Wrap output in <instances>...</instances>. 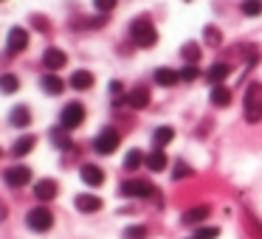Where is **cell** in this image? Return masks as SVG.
<instances>
[{
	"label": "cell",
	"mask_w": 262,
	"mask_h": 239,
	"mask_svg": "<svg viewBox=\"0 0 262 239\" xmlns=\"http://www.w3.org/2000/svg\"><path fill=\"white\" fill-rule=\"evenodd\" d=\"M51 141L57 144V147L68 149V138H65V132H62V130H51Z\"/></svg>",
	"instance_id": "32"
},
{
	"label": "cell",
	"mask_w": 262,
	"mask_h": 239,
	"mask_svg": "<svg viewBox=\"0 0 262 239\" xmlns=\"http://www.w3.org/2000/svg\"><path fill=\"white\" fill-rule=\"evenodd\" d=\"M175 138V130L172 127H158V130L152 132V141H155V149H164L166 144Z\"/></svg>",
	"instance_id": "23"
},
{
	"label": "cell",
	"mask_w": 262,
	"mask_h": 239,
	"mask_svg": "<svg viewBox=\"0 0 262 239\" xmlns=\"http://www.w3.org/2000/svg\"><path fill=\"white\" fill-rule=\"evenodd\" d=\"M127 239H144L147 236V228H141V225H133V228H127V233H124Z\"/></svg>",
	"instance_id": "30"
},
{
	"label": "cell",
	"mask_w": 262,
	"mask_h": 239,
	"mask_svg": "<svg viewBox=\"0 0 262 239\" xmlns=\"http://www.w3.org/2000/svg\"><path fill=\"white\" fill-rule=\"evenodd\" d=\"M82 180H85L88 186H102V183H104V172L99 169L96 163H85V166H82Z\"/></svg>",
	"instance_id": "12"
},
{
	"label": "cell",
	"mask_w": 262,
	"mask_h": 239,
	"mask_svg": "<svg viewBox=\"0 0 262 239\" xmlns=\"http://www.w3.org/2000/svg\"><path fill=\"white\" fill-rule=\"evenodd\" d=\"M243 110H245V121H251V124L262 121V82L248 85L243 99Z\"/></svg>",
	"instance_id": "1"
},
{
	"label": "cell",
	"mask_w": 262,
	"mask_h": 239,
	"mask_svg": "<svg viewBox=\"0 0 262 239\" xmlns=\"http://www.w3.org/2000/svg\"><path fill=\"white\" fill-rule=\"evenodd\" d=\"M243 14H245V17H256V14H262V0H245V3H243Z\"/></svg>",
	"instance_id": "27"
},
{
	"label": "cell",
	"mask_w": 262,
	"mask_h": 239,
	"mask_svg": "<svg viewBox=\"0 0 262 239\" xmlns=\"http://www.w3.org/2000/svg\"><path fill=\"white\" fill-rule=\"evenodd\" d=\"M34 135H23V138H17V144L12 147V155L14 158H23V155H29L31 149H34Z\"/></svg>",
	"instance_id": "22"
},
{
	"label": "cell",
	"mask_w": 262,
	"mask_h": 239,
	"mask_svg": "<svg viewBox=\"0 0 262 239\" xmlns=\"http://www.w3.org/2000/svg\"><path fill=\"white\" fill-rule=\"evenodd\" d=\"M183 59H186V65H194L200 59V45L198 42H189V45H183Z\"/></svg>",
	"instance_id": "25"
},
{
	"label": "cell",
	"mask_w": 262,
	"mask_h": 239,
	"mask_svg": "<svg viewBox=\"0 0 262 239\" xmlns=\"http://www.w3.org/2000/svg\"><path fill=\"white\" fill-rule=\"evenodd\" d=\"M71 87H74V90H88V87H93V74L91 70H76V74L71 76Z\"/></svg>",
	"instance_id": "19"
},
{
	"label": "cell",
	"mask_w": 262,
	"mask_h": 239,
	"mask_svg": "<svg viewBox=\"0 0 262 239\" xmlns=\"http://www.w3.org/2000/svg\"><path fill=\"white\" fill-rule=\"evenodd\" d=\"M26 45H29V34H26V29H12L9 31V40H6V51L9 54H20Z\"/></svg>",
	"instance_id": "8"
},
{
	"label": "cell",
	"mask_w": 262,
	"mask_h": 239,
	"mask_svg": "<svg viewBox=\"0 0 262 239\" xmlns=\"http://www.w3.org/2000/svg\"><path fill=\"white\" fill-rule=\"evenodd\" d=\"M17 87H20L17 76H12V74H3V76H0V90H3V93H14Z\"/></svg>",
	"instance_id": "26"
},
{
	"label": "cell",
	"mask_w": 262,
	"mask_h": 239,
	"mask_svg": "<svg viewBox=\"0 0 262 239\" xmlns=\"http://www.w3.org/2000/svg\"><path fill=\"white\" fill-rule=\"evenodd\" d=\"M166 163H169V160H166V152H164V149H155V152L147 155V169H149V172H164Z\"/></svg>",
	"instance_id": "18"
},
{
	"label": "cell",
	"mask_w": 262,
	"mask_h": 239,
	"mask_svg": "<svg viewBox=\"0 0 262 239\" xmlns=\"http://www.w3.org/2000/svg\"><path fill=\"white\" fill-rule=\"evenodd\" d=\"M178 79H181V74L172 70V68H158V70H155V82H158L161 87H172Z\"/></svg>",
	"instance_id": "20"
},
{
	"label": "cell",
	"mask_w": 262,
	"mask_h": 239,
	"mask_svg": "<svg viewBox=\"0 0 262 239\" xmlns=\"http://www.w3.org/2000/svg\"><path fill=\"white\" fill-rule=\"evenodd\" d=\"M206 217H209V205H194V208H189L186 214H183V222H186V225H198Z\"/></svg>",
	"instance_id": "21"
},
{
	"label": "cell",
	"mask_w": 262,
	"mask_h": 239,
	"mask_svg": "<svg viewBox=\"0 0 262 239\" xmlns=\"http://www.w3.org/2000/svg\"><path fill=\"white\" fill-rule=\"evenodd\" d=\"M192 175V169H189V163H183V160H178L175 163V169H172V177L175 180H183V177H189Z\"/></svg>",
	"instance_id": "28"
},
{
	"label": "cell",
	"mask_w": 262,
	"mask_h": 239,
	"mask_svg": "<svg viewBox=\"0 0 262 239\" xmlns=\"http://www.w3.org/2000/svg\"><path fill=\"white\" fill-rule=\"evenodd\" d=\"M26 222H29L31 231H48V228L54 225V214L46 208V205H37V208H31L29 214H26Z\"/></svg>",
	"instance_id": "4"
},
{
	"label": "cell",
	"mask_w": 262,
	"mask_h": 239,
	"mask_svg": "<svg viewBox=\"0 0 262 239\" xmlns=\"http://www.w3.org/2000/svg\"><path fill=\"white\" fill-rule=\"evenodd\" d=\"M3 180H6V186H26V183L31 180V169L29 166H12V169H6V175H3Z\"/></svg>",
	"instance_id": "7"
},
{
	"label": "cell",
	"mask_w": 262,
	"mask_h": 239,
	"mask_svg": "<svg viewBox=\"0 0 262 239\" xmlns=\"http://www.w3.org/2000/svg\"><path fill=\"white\" fill-rule=\"evenodd\" d=\"M119 132L113 130V127H107V130H102L96 135V144H93V147H96V152L99 155H113L116 149H119Z\"/></svg>",
	"instance_id": "5"
},
{
	"label": "cell",
	"mask_w": 262,
	"mask_h": 239,
	"mask_svg": "<svg viewBox=\"0 0 262 239\" xmlns=\"http://www.w3.org/2000/svg\"><path fill=\"white\" fill-rule=\"evenodd\" d=\"M40 85H42V90H46L48 96H59V93L65 90L62 79H59L57 74H46V76H42V82H40Z\"/></svg>",
	"instance_id": "14"
},
{
	"label": "cell",
	"mask_w": 262,
	"mask_h": 239,
	"mask_svg": "<svg viewBox=\"0 0 262 239\" xmlns=\"http://www.w3.org/2000/svg\"><path fill=\"white\" fill-rule=\"evenodd\" d=\"M93 6H96V12H113L116 9V0H93Z\"/></svg>",
	"instance_id": "29"
},
{
	"label": "cell",
	"mask_w": 262,
	"mask_h": 239,
	"mask_svg": "<svg viewBox=\"0 0 262 239\" xmlns=\"http://www.w3.org/2000/svg\"><path fill=\"white\" fill-rule=\"evenodd\" d=\"M57 194H59L57 180H37V186H34V197H37V200L48 203V200H54Z\"/></svg>",
	"instance_id": "9"
},
{
	"label": "cell",
	"mask_w": 262,
	"mask_h": 239,
	"mask_svg": "<svg viewBox=\"0 0 262 239\" xmlns=\"http://www.w3.org/2000/svg\"><path fill=\"white\" fill-rule=\"evenodd\" d=\"M127 104H130L133 110H144L149 104V90L144 85H138V87H133V93L127 96Z\"/></svg>",
	"instance_id": "11"
},
{
	"label": "cell",
	"mask_w": 262,
	"mask_h": 239,
	"mask_svg": "<svg viewBox=\"0 0 262 239\" xmlns=\"http://www.w3.org/2000/svg\"><path fill=\"white\" fill-rule=\"evenodd\" d=\"M228 74H231V68H228L226 62H217V65H211V68H209V74H206V76H209L211 85H223V82L228 79Z\"/></svg>",
	"instance_id": "16"
},
{
	"label": "cell",
	"mask_w": 262,
	"mask_h": 239,
	"mask_svg": "<svg viewBox=\"0 0 262 239\" xmlns=\"http://www.w3.org/2000/svg\"><path fill=\"white\" fill-rule=\"evenodd\" d=\"M9 118H12L14 127H20V130H23V127L31 124V110L26 107V104H17V107L12 110V115H9Z\"/></svg>",
	"instance_id": "17"
},
{
	"label": "cell",
	"mask_w": 262,
	"mask_h": 239,
	"mask_svg": "<svg viewBox=\"0 0 262 239\" xmlns=\"http://www.w3.org/2000/svg\"><path fill=\"white\" fill-rule=\"evenodd\" d=\"M211 104L214 107H228L231 104V90L226 85H214L211 87Z\"/></svg>",
	"instance_id": "15"
},
{
	"label": "cell",
	"mask_w": 262,
	"mask_h": 239,
	"mask_svg": "<svg viewBox=\"0 0 262 239\" xmlns=\"http://www.w3.org/2000/svg\"><path fill=\"white\" fill-rule=\"evenodd\" d=\"M130 37L138 48H149L158 40V31H155V26L149 17H138V20H133V26H130Z\"/></svg>",
	"instance_id": "2"
},
{
	"label": "cell",
	"mask_w": 262,
	"mask_h": 239,
	"mask_svg": "<svg viewBox=\"0 0 262 239\" xmlns=\"http://www.w3.org/2000/svg\"><path fill=\"white\" fill-rule=\"evenodd\" d=\"M74 205L82 211V214H93V211H99V208H102V200H99V197H93V194H79V197L74 200Z\"/></svg>",
	"instance_id": "13"
},
{
	"label": "cell",
	"mask_w": 262,
	"mask_h": 239,
	"mask_svg": "<svg viewBox=\"0 0 262 239\" xmlns=\"http://www.w3.org/2000/svg\"><path fill=\"white\" fill-rule=\"evenodd\" d=\"M82 121H85V107L79 102L65 104L62 113H59V127L62 130H76V127H82Z\"/></svg>",
	"instance_id": "3"
},
{
	"label": "cell",
	"mask_w": 262,
	"mask_h": 239,
	"mask_svg": "<svg viewBox=\"0 0 262 239\" xmlns=\"http://www.w3.org/2000/svg\"><path fill=\"white\" fill-rule=\"evenodd\" d=\"M217 236H220L217 228H200L198 231V239H217Z\"/></svg>",
	"instance_id": "34"
},
{
	"label": "cell",
	"mask_w": 262,
	"mask_h": 239,
	"mask_svg": "<svg viewBox=\"0 0 262 239\" xmlns=\"http://www.w3.org/2000/svg\"><path fill=\"white\" fill-rule=\"evenodd\" d=\"M198 74H200V70L194 68V65H186V68L181 70V79L183 82H194V79H198Z\"/></svg>",
	"instance_id": "31"
},
{
	"label": "cell",
	"mask_w": 262,
	"mask_h": 239,
	"mask_svg": "<svg viewBox=\"0 0 262 239\" xmlns=\"http://www.w3.org/2000/svg\"><path fill=\"white\" fill-rule=\"evenodd\" d=\"M42 62H46V68L54 74V70L65 68V62H68V57H65V51H59V48H48V51L42 54Z\"/></svg>",
	"instance_id": "10"
},
{
	"label": "cell",
	"mask_w": 262,
	"mask_h": 239,
	"mask_svg": "<svg viewBox=\"0 0 262 239\" xmlns=\"http://www.w3.org/2000/svg\"><path fill=\"white\" fill-rule=\"evenodd\" d=\"M141 163H147V155H144L141 149H130V152H127V158H124V166L133 172V169H138Z\"/></svg>",
	"instance_id": "24"
},
{
	"label": "cell",
	"mask_w": 262,
	"mask_h": 239,
	"mask_svg": "<svg viewBox=\"0 0 262 239\" xmlns=\"http://www.w3.org/2000/svg\"><path fill=\"white\" fill-rule=\"evenodd\" d=\"M203 40L209 42V45H217V42H220V31H217V29H206L203 31Z\"/></svg>",
	"instance_id": "33"
},
{
	"label": "cell",
	"mask_w": 262,
	"mask_h": 239,
	"mask_svg": "<svg viewBox=\"0 0 262 239\" xmlns=\"http://www.w3.org/2000/svg\"><path fill=\"white\" fill-rule=\"evenodd\" d=\"M121 194L124 197H147V194H155V188L147 180H127L121 183Z\"/></svg>",
	"instance_id": "6"
}]
</instances>
